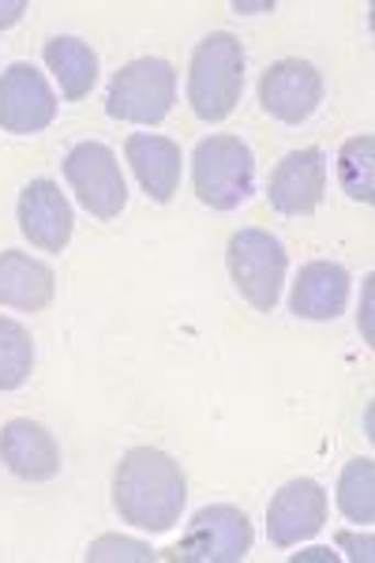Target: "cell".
Wrapping results in <instances>:
<instances>
[{"label":"cell","mask_w":375,"mask_h":563,"mask_svg":"<svg viewBox=\"0 0 375 563\" xmlns=\"http://www.w3.org/2000/svg\"><path fill=\"white\" fill-rule=\"evenodd\" d=\"M350 305V271L334 260H312L293 282L289 308L300 320H338Z\"/></svg>","instance_id":"14"},{"label":"cell","mask_w":375,"mask_h":563,"mask_svg":"<svg viewBox=\"0 0 375 563\" xmlns=\"http://www.w3.org/2000/svg\"><path fill=\"white\" fill-rule=\"evenodd\" d=\"M124 154L132 162L135 177H140L143 192L154 203H169L173 192L180 185V147L166 135H151V132H135L128 135Z\"/></svg>","instance_id":"15"},{"label":"cell","mask_w":375,"mask_h":563,"mask_svg":"<svg viewBox=\"0 0 375 563\" xmlns=\"http://www.w3.org/2000/svg\"><path fill=\"white\" fill-rule=\"evenodd\" d=\"M364 282H368V286H364V339L372 342V275Z\"/></svg>","instance_id":"24"},{"label":"cell","mask_w":375,"mask_h":563,"mask_svg":"<svg viewBox=\"0 0 375 563\" xmlns=\"http://www.w3.org/2000/svg\"><path fill=\"white\" fill-rule=\"evenodd\" d=\"M64 180L71 185L79 203L87 207L95 218H117L128 203V185L121 174V162L117 154L106 147V143H76L68 154H64Z\"/></svg>","instance_id":"7"},{"label":"cell","mask_w":375,"mask_h":563,"mask_svg":"<svg viewBox=\"0 0 375 563\" xmlns=\"http://www.w3.org/2000/svg\"><path fill=\"white\" fill-rule=\"evenodd\" d=\"M323 192H327V154L319 147L289 151L286 158L274 166L271 185H267L271 207L286 218L312 214L316 207L323 203Z\"/></svg>","instance_id":"11"},{"label":"cell","mask_w":375,"mask_h":563,"mask_svg":"<svg viewBox=\"0 0 375 563\" xmlns=\"http://www.w3.org/2000/svg\"><path fill=\"white\" fill-rule=\"evenodd\" d=\"M323 102V76L300 57L274 60L260 76V106L282 124H305Z\"/></svg>","instance_id":"9"},{"label":"cell","mask_w":375,"mask_h":563,"mask_svg":"<svg viewBox=\"0 0 375 563\" xmlns=\"http://www.w3.org/2000/svg\"><path fill=\"white\" fill-rule=\"evenodd\" d=\"M177 102V71L162 57H140L109 79L106 113L128 124H158Z\"/></svg>","instance_id":"4"},{"label":"cell","mask_w":375,"mask_h":563,"mask_svg":"<svg viewBox=\"0 0 375 563\" xmlns=\"http://www.w3.org/2000/svg\"><path fill=\"white\" fill-rule=\"evenodd\" d=\"M23 12H26V0H0V31L20 23Z\"/></svg>","instance_id":"23"},{"label":"cell","mask_w":375,"mask_h":563,"mask_svg":"<svg viewBox=\"0 0 375 563\" xmlns=\"http://www.w3.org/2000/svg\"><path fill=\"white\" fill-rule=\"evenodd\" d=\"M338 511L356 526L375 522V462L353 459L338 477Z\"/></svg>","instance_id":"18"},{"label":"cell","mask_w":375,"mask_h":563,"mask_svg":"<svg viewBox=\"0 0 375 563\" xmlns=\"http://www.w3.org/2000/svg\"><path fill=\"white\" fill-rule=\"evenodd\" d=\"M57 278L42 260L26 256V252H0V305L20 308V312H42L53 301Z\"/></svg>","instance_id":"16"},{"label":"cell","mask_w":375,"mask_h":563,"mask_svg":"<svg viewBox=\"0 0 375 563\" xmlns=\"http://www.w3.org/2000/svg\"><path fill=\"white\" fill-rule=\"evenodd\" d=\"M252 552V522L241 507L210 504L191 515L185 538L169 552L180 563H241Z\"/></svg>","instance_id":"6"},{"label":"cell","mask_w":375,"mask_h":563,"mask_svg":"<svg viewBox=\"0 0 375 563\" xmlns=\"http://www.w3.org/2000/svg\"><path fill=\"white\" fill-rule=\"evenodd\" d=\"M71 203L49 177H38L20 192V230L42 252H60L71 241Z\"/></svg>","instance_id":"12"},{"label":"cell","mask_w":375,"mask_h":563,"mask_svg":"<svg viewBox=\"0 0 375 563\" xmlns=\"http://www.w3.org/2000/svg\"><path fill=\"white\" fill-rule=\"evenodd\" d=\"M338 549H350L353 560H364L368 563L375 556V541L364 533V538H353V533H338Z\"/></svg>","instance_id":"22"},{"label":"cell","mask_w":375,"mask_h":563,"mask_svg":"<svg viewBox=\"0 0 375 563\" xmlns=\"http://www.w3.org/2000/svg\"><path fill=\"white\" fill-rule=\"evenodd\" d=\"M53 121H57V95L38 68L15 60L0 71V129L12 135H34Z\"/></svg>","instance_id":"8"},{"label":"cell","mask_w":375,"mask_h":563,"mask_svg":"<svg viewBox=\"0 0 375 563\" xmlns=\"http://www.w3.org/2000/svg\"><path fill=\"white\" fill-rule=\"evenodd\" d=\"M244 95V45L230 31H214L196 45L188 65V102L199 121L214 124L233 113Z\"/></svg>","instance_id":"2"},{"label":"cell","mask_w":375,"mask_h":563,"mask_svg":"<svg viewBox=\"0 0 375 563\" xmlns=\"http://www.w3.org/2000/svg\"><path fill=\"white\" fill-rule=\"evenodd\" d=\"M45 68L57 76L64 102H79L90 95L98 79V53L90 49L84 38H71V34H57V38L45 42L42 49Z\"/></svg>","instance_id":"17"},{"label":"cell","mask_w":375,"mask_h":563,"mask_svg":"<svg viewBox=\"0 0 375 563\" xmlns=\"http://www.w3.org/2000/svg\"><path fill=\"white\" fill-rule=\"evenodd\" d=\"M327 493L312 477H297L274 493L267 507V538L274 549H297L300 541L316 538L327 522Z\"/></svg>","instance_id":"10"},{"label":"cell","mask_w":375,"mask_h":563,"mask_svg":"<svg viewBox=\"0 0 375 563\" xmlns=\"http://www.w3.org/2000/svg\"><path fill=\"white\" fill-rule=\"evenodd\" d=\"M0 462L20 481H53L60 474V448L38 421L15 417L0 429Z\"/></svg>","instance_id":"13"},{"label":"cell","mask_w":375,"mask_h":563,"mask_svg":"<svg viewBox=\"0 0 375 563\" xmlns=\"http://www.w3.org/2000/svg\"><path fill=\"white\" fill-rule=\"evenodd\" d=\"M300 560H334V552L331 549H312V552H300V556H293V563H300Z\"/></svg>","instance_id":"25"},{"label":"cell","mask_w":375,"mask_h":563,"mask_svg":"<svg viewBox=\"0 0 375 563\" xmlns=\"http://www.w3.org/2000/svg\"><path fill=\"white\" fill-rule=\"evenodd\" d=\"M87 560H154V549L128 538H98L87 549Z\"/></svg>","instance_id":"21"},{"label":"cell","mask_w":375,"mask_h":563,"mask_svg":"<svg viewBox=\"0 0 375 563\" xmlns=\"http://www.w3.org/2000/svg\"><path fill=\"white\" fill-rule=\"evenodd\" d=\"M191 185L210 211H236L255 188V154L241 135H207L191 151Z\"/></svg>","instance_id":"3"},{"label":"cell","mask_w":375,"mask_h":563,"mask_svg":"<svg viewBox=\"0 0 375 563\" xmlns=\"http://www.w3.org/2000/svg\"><path fill=\"white\" fill-rule=\"evenodd\" d=\"M34 365V342L23 323L0 316V390H15L26 384Z\"/></svg>","instance_id":"20"},{"label":"cell","mask_w":375,"mask_h":563,"mask_svg":"<svg viewBox=\"0 0 375 563\" xmlns=\"http://www.w3.org/2000/svg\"><path fill=\"white\" fill-rule=\"evenodd\" d=\"M225 263H230V278L244 301L260 312H274L289 267L286 244L267 230H236L225 249Z\"/></svg>","instance_id":"5"},{"label":"cell","mask_w":375,"mask_h":563,"mask_svg":"<svg viewBox=\"0 0 375 563\" xmlns=\"http://www.w3.org/2000/svg\"><path fill=\"white\" fill-rule=\"evenodd\" d=\"M188 504V481L180 462L158 448H132L113 474V507L121 522L146 533H166L180 522Z\"/></svg>","instance_id":"1"},{"label":"cell","mask_w":375,"mask_h":563,"mask_svg":"<svg viewBox=\"0 0 375 563\" xmlns=\"http://www.w3.org/2000/svg\"><path fill=\"white\" fill-rule=\"evenodd\" d=\"M372 162H375V140L372 135H353L338 151V180H342V192L356 199V203H372Z\"/></svg>","instance_id":"19"}]
</instances>
